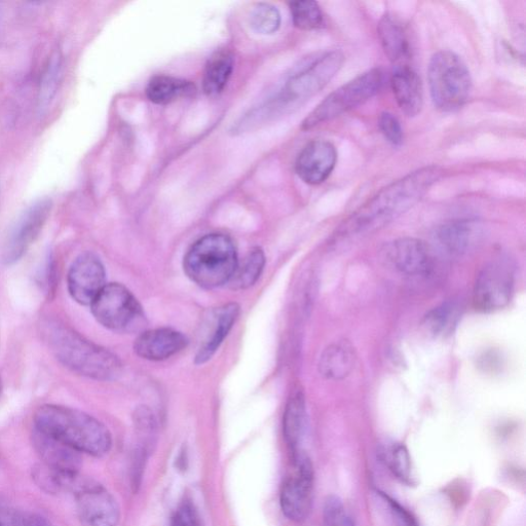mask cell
<instances>
[{"label": "cell", "mask_w": 526, "mask_h": 526, "mask_svg": "<svg viewBox=\"0 0 526 526\" xmlns=\"http://www.w3.org/2000/svg\"><path fill=\"white\" fill-rule=\"evenodd\" d=\"M171 526H200L198 512L190 501L183 502L175 511Z\"/></svg>", "instance_id": "36"}, {"label": "cell", "mask_w": 526, "mask_h": 526, "mask_svg": "<svg viewBox=\"0 0 526 526\" xmlns=\"http://www.w3.org/2000/svg\"><path fill=\"white\" fill-rule=\"evenodd\" d=\"M382 461L391 473L402 483H413L412 464L408 449L400 443H393L381 450Z\"/></svg>", "instance_id": "29"}, {"label": "cell", "mask_w": 526, "mask_h": 526, "mask_svg": "<svg viewBox=\"0 0 526 526\" xmlns=\"http://www.w3.org/2000/svg\"><path fill=\"white\" fill-rule=\"evenodd\" d=\"M476 239V224L468 219L445 222L435 233V241L439 248L454 256L467 253L474 246Z\"/></svg>", "instance_id": "20"}, {"label": "cell", "mask_w": 526, "mask_h": 526, "mask_svg": "<svg viewBox=\"0 0 526 526\" xmlns=\"http://www.w3.org/2000/svg\"><path fill=\"white\" fill-rule=\"evenodd\" d=\"M250 26L260 34H274L281 26V14L270 4H259L251 12Z\"/></svg>", "instance_id": "31"}, {"label": "cell", "mask_w": 526, "mask_h": 526, "mask_svg": "<svg viewBox=\"0 0 526 526\" xmlns=\"http://www.w3.org/2000/svg\"><path fill=\"white\" fill-rule=\"evenodd\" d=\"M458 316L452 304H443L433 309L425 318L426 327L434 334H444L453 328Z\"/></svg>", "instance_id": "32"}, {"label": "cell", "mask_w": 526, "mask_h": 526, "mask_svg": "<svg viewBox=\"0 0 526 526\" xmlns=\"http://www.w3.org/2000/svg\"><path fill=\"white\" fill-rule=\"evenodd\" d=\"M514 290V273L508 262L495 260L479 272L473 290L477 311L493 313L510 303Z\"/></svg>", "instance_id": "10"}, {"label": "cell", "mask_w": 526, "mask_h": 526, "mask_svg": "<svg viewBox=\"0 0 526 526\" xmlns=\"http://www.w3.org/2000/svg\"><path fill=\"white\" fill-rule=\"evenodd\" d=\"M33 446L43 465L49 469L65 475L80 474L82 458L77 450L36 429L33 433Z\"/></svg>", "instance_id": "16"}, {"label": "cell", "mask_w": 526, "mask_h": 526, "mask_svg": "<svg viewBox=\"0 0 526 526\" xmlns=\"http://www.w3.org/2000/svg\"><path fill=\"white\" fill-rule=\"evenodd\" d=\"M73 494L79 517L85 526H118L120 506L103 485L81 478Z\"/></svg>", "instance_id": "11"}, {"label": "cell", "mask_w": 526, "mask_h": 526, "mask_svg": "<svg viewBox=\"0 0 526 526\" xmlns=\"http://www.w3.org/2000/svg\"><path fill=\"white\" fill-rule=\"evenodd\" d=\"M234 56L230 51L221 50L209 59L203 77V89L206 95L214 97L227 87L234 70Z\"/></svg>", "instance_id": "24"}, {"label": "cell", "mask_w": 526, "mask_h": 526, "mask_svg": "<svg viewBox=\"0 0 526 526\" xmlns=\"http://www.w3.org/2000/svg\"><path fill=\"white\" fill-rule=\"evenodd\" d=\"M23 526H52V525L46 518L40 515L26 513Z\"/></svg>", "instance_id": "38"}, {"label": "cell", "mask_w": 526, "mask_h": 526, "mask_svg": "<svg viewBox=\"0 0 526 526\" xmlns=\"http://www.w3.org/2000/svg\"><path fill=\"white\" fill-rule=\"evenodd\" d=\"M53 208L52 200L35 201L19 217L3 248L2 260L7 266L20 260L42 233Z\"/></svg>", "instance_id": "12"}, {"label": "cell", "mask_w": 526, "mask_h": 526, "mask_svg": "<svg viewBox=\"0 0 526 526\" xmlns=\"http://www.w3.org/2000/svg\"><path fill=\"white\" fill-rule=\"evenodd\" d=\"M266 265L265 253L259 248L252 250L239 265L229 282L232 289L244 290L253 286L262 274Z\"/></svg>", "instance_id": "28"}, {"label": "cell", "mask_w": 526, "mask_h": 526, "mask_svg": "<svg viewBox=\"0 0 526 526\" xmlns=\"http://www.w3.org/2000/svg\"><path fill=\"white\" fill-rule=\"evenodd\" d=\"M345 62L341 51H329L310 59L291 74L283 91L268 102L278 116L286 108L307 100L324 89Z\"/></svg>", "instance_id": "6"}, {"label": "cell", "mask_w": 526, "mask_h": 526, "mask_svg": "<svg viewBox=\"0 0 526 526\" xmlns=\"http://www.w3.org/2000/svg\"><path fill=\"white\" fill-rule=\"evenodd\" d=\"M357 361L356 351L348 341L329 345L319 359L318 370L327 381H343L349 377Z\"/></svg>", "instance_id": "19"}, {"label": "cell", "mask_w": 526, "mask_h": 526, "mask_svg": "<svg viewBox=\"0 0 526 526\" xmlns=\"http://www.w3.org/2000/svg\"><path fill=\"white\" fill-rule=\"evenodd\" d=\"M189 341L181 332L171 328H159L141 333L134 344L135 353L149 361L166 360L184 348Z\"/></svg>", "instance_id": "17"}, {"label": "cell", "mask_w": 526, "mask_h": 526, "mask_svg": "<svg viewBox=\"0 0 526 526\" xmlns=\"http://www.w3.org/2000/svg\"><path fill=\"white\" fill-rule=\"evenodd\" d=\"M384 81L385 75L380 68L359 75L327 96L304 121L303 130H311L330 122L364 104L381 91Z\"/></svg>", "instance_id": "7"}, {"label": "cell", "mask_w": 526, "mask_h": 526, "mask_svg": "<svg viewBox=\"0 0 526 526\" xmlns=\"http://www.w3.org/2000/svg\"><path fill=\"white\" fill-rule=\"evenodd\" d=\"M238 267L236 247L222 234H210L193 245L184 257V271L200 287L229 284Z\"/></svg>", "instance_id": "4"}, {"label": "cell", "mask_w": 526, "mask_h": 526, "mask_svg": "<svg viewBox=\"0 0 526 526\" xmlns=\"http://www.w3.org/2000/svg\"><path fill=\"white\" fill-rule=\"evenodd\" d=\"M385 261L396 272L409 277H425L434 269V256L429 245L416 238H400L383 250Z\"/></svg>", "instance_id": "13"}, {"label": "cell", "mask_w": 526, "mask_h": 526, "mask_svg": "<svg viewBox=\"0 0 526 526\" xmlns=\"http://www.w3.org/2000/svg\"><path fill=\"white\" fill-rule=\"evenodd\" d=\"M323 523L324 526H355V521L343 501L336 496H330L325 501Z\"/></svg>", "instance_id": "33"}, {"label": "cell", "mask_w": 526, "mask_h": 526, "mask_svg": "<svg viewBox=\"0 0 526 526\" xmlns=\"http://www.w3.org/2000/svg\"><path fill=\"white\" fill-rule=\"evenodd\" d=\"M44 334L56 358L73 372L97 381H114L122 373L119 358L57 322L45 324Z\"/></svg>", "instance_id": "3"}, {"label": "cell", "mask_w": 526, "mask_h": 526, "mask_svg": "<svg viewBox=\"0 0 526 526\" xmlns=\"http://www.w3.org/2000/svg\"><path fill=\"white\" fill-rule=\"evenodd\" d=\"M336 162L335 146L327 140H314L308 143L298 155L295 171L304 182L319 185L330 177Z\"/></svg>", "instance_id": "15"}, {"label": "cell", "mask_w": 526, "mask_h": 526, "mask_svg": "<svg viewBox=\"0 0 526 526\" xmlns=\"http://www.w3.org/2000/svg\"><path fill=\"white\" fill-rule=\"evenodd\" d=\"M25 514L8 507H0V526H23Z\"/></svg>", "instance_id": "37"}, {"label": "cell", "mask_w": 526, "mask_h": 526, "mask_svg": "<svg viewBox=\"0 0 526 526\" xmlns=\"http://www.w3.org/2000/svg\"><path fill=\"white\" fill-rule=\"evenodd\" d=\"M391 86L398 106L409 117H417L424 104L423 84L419 74L408 64L396 65Z\"/></svg>", "instance_id": "18"}, {"label": "cell", "mask_w": 526, "mask_h": 526, "mask_svg": "<svg viewBox=\"0 0 526 526\" xmlns=\"http://www.w3.org/2000/svg\"><path fill=\"white\" fill-rule=\"evenodd\" d=\"M307 426V409L305 397L296 393L289 400L283 419L284 438L291 449L292 455L299 452Z\"/></svg>", "instance_id": "23"}, {"label": "cell", "mask_w": 526, "mask_h": 526, "mask_svg": "<svg viewBox=\"0 0 526 526\" xmlns=\"http://www.w3.org/2000/svg\"><path fill=\"white\" fill-rule=\"evenodd\" d=\"M378 31L388 58L396 65L408 64L411 44L405 26L394 16L386 15L380 21Z\"/></svg>", "instance_id": "21"}, {"label": "cell", "mask_w": 526, "mask_h": 526, "mask_svg": "<svg viewBox=\"0 0 526 526\" xmlns=\"http://www.w3.org/2000/svg\"><path fill=\"white\" fill-rule=\"evenodd\" d=\"M3 381H2V378H0V398H2V394H3Z\"/></svg>", "instance_id": "39"}, {"label": "cell", "mask_w": 526, "mask_h": 526, "mask_svg": "<svg viewBox=\"0 0 526 526\" xmlns=\"http://www.w3.org/2000/svg\"><path fill=\"white\" fill-rule=\"evenodd\" d=\"M63 73V55L60 49L55 50L50 56L42 73L37 108L44 114L52 104L61 83Z\"/></svg>", "instance_id": "26"}, {"label": "cell", "mask_w": 526, "mask_h": 526, "mask_svg": "<svg viewBox=\"0 0 526 526\" xmlns=\"http://www.w3.org/2000/svg\"><path fill=\"white\" fill-rule=\"evenodd\" d=\"M293 472L282 485L280 504L283 514L293 522L305 521L312 510L314 467L302 450L293 454Z\"/></svg>", "instance_id": "9"}, {"label": "cell", "mask_w": 526, "mask_h": 526, "mask_svg": "<svg viewBox=\"0 0 526 526\" xmlns=\"http://www.w3.org/2000/svg\"><path fill=\"white\" fill-rule=\"evenodd\" d=\"M195 93L196 87L193 83L168 75H157L146 87L149 101L159 105H166L179 98L193 96Z\"/></svg>", "instance_id": "25"}, {"label": "cell", "mask_w": 526, "mask_h": 526, "mask_svg": "<svg viewBox=\"0 0 526 526\" xmlns=\"http://www.w3.org/2000/svg\"><path fill=\"white\" fill-rule=\"evenodd\" d=\"M378 494L389 506L393 519L397 526H420L417 518L413 516L402 505H400L396 500L388 496L386 493L379 491Z\"/></svg>", "instance_id": "35"}, {"label": "cell", "mask_w": 526, "mask_h": 526, "mask_svg": "<svg viewBox=\"0 0 526 526\" xmlns=\"http://www.w3.org/2000/svg\"><path fill=\"white\" fill-rule=\"evenodd\" d=\"M380 130L385 138L394 146H400L404 140V132L400 121L391 112L385 111L380 117Z\"/></svg>", "instance_id": "34"}, {"label": "cell", "mask_w": 526, "mask_h": 526, "mask_svg": "<svg viewBox=\"0 0 526 526\" xmlns=\"http://www.w3.org/2000/svg\"><path fill=\"white\" fill-rule=\"evenodd\" d=\"M35 429L77 450L103 457L109 453V430L88 413L61 405L46 404L35 411Z\"/></svg>", "instance_id": "2"}, {"label": "cell", "mask_w": 526, "mask_h": 526, "mask_svg": "<svg viewBox=\"0 0 526 526\" xmlns=\"http://www.w3.org/2000/svg\"><path fill=\"white\" fill-rule=\"evenodd\" d=\"M68 291L75 302L91 306L106 286V273L101 260L85 253L74 260L67 276Z\"/></svg>", "instance_id": "14"}, {"label": "cell", "mask_w": 526, "mask_h": 526, "mask_svg": "<svg viewBox=\"0 0 526 526\" xmlns=\"http://www.w3.org/2000/svg\"><path fill=\"white\" fill-rule=\"evenodd\" d=\"M91 309L95 319L111 331L137 332L145 324L144 312L138 300L121 284H106L94 299Z\"/></svg>", "instance_id": "8"}, {"label": "cell", "mask_w": 526, "mask_h": 526, "mask_svg": "<svg viewBox=\"0 0 526 526\" xmlns=\"http://www.w3.org/2000/svg\"><path fill=\"white\" fill-rule=\"evenodd\" d=\"M443 169L429 166L394 181L355 211L333 236L335 243L381 230L416 206L443 176Z\"/></svg>", "instance_id": "1"}, {"label": "cell", "mask_w": 526, "mask_h": 526, "mask_svg": "<svg viewBox=\"0 0 526 526\" xmlns=\"http://www.w3.org/2000/svg\"><path fill=\"white\" fill-rule=\"evenodd\" d=\"M428 81L434 105L444 112H454L468 101L472 78L464 61L455 53H436L428 68Z\"/></svg>", "instance_id": "5"}, {"label": "cell", "mask_w": 526, "mask_h": 526, "mask_svg": "<svg viewBox=\"0 0 526 526\" xmlns=\"http://www.w3.org/2000/svg\"><path fill=\"white\" fill-rule=\"evenodd\" d=\"M290 11L293 24L298 29L311 31L324 25V15L316 2H293L290 4Z\"/></svg>", "instance_id": "30"}, {"label": "cell", "mask_w": 526, "mask_h": 526, "mask_svg": "<svg viewBox=\"0 0 526 526\" xmlns=\"http://www.w3.org/2000/svg\"><path fill=\"white\" fill-rule=\"evenodd\" d=\"M239 313L240 308L237 304L225 305L216 311L215 327L196 356L197 364H204L215 355L223 343L224 338L228 336L233 328L239 317Z\"/></svg>", "instance_id": "22"}, {"label": "cell", "mask_w": 526, "mask_h": 526, "mask_svg": "<svg viewBox=\"0 0 526 526\" xmlns=\"http://www.w3.org/2000/svg\"><path fill=\"white\" fill-rule=\"evenodd\" d=\"M134 426L137 437L135 453L147 459L153 452L157 440L158 425L156 417L148 407H139L135 411Z\"/></svg>", "instance_id": "27"}]
</instances>
